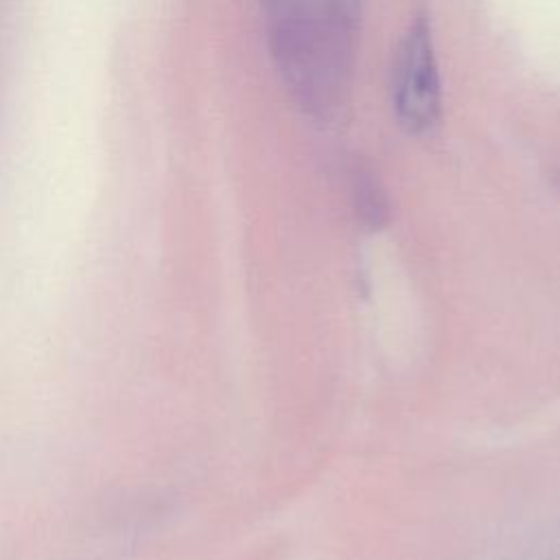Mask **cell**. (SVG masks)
Masks as SVG:
<instances>
[{
    "instance_id": "cell-1",
    "label": "cell",
    "mask_w": 560,
    "mask_h": 560,
    "mask_svg": "<svg viewBox=\"0 0 560 560\" xmlns=\"http://www.w3.org/2000/svg\"><path fill=\"white\" fill-rule=\"evenodd\" d=\"M276 70L313 118L343 105L357 46L359 0H262Z\"/></svg>"
},
{
    "instance_id": "cell-2",
    "label": "cell",
    "mask_w": 560,
    "mask_h": 560,
    "mask_svg": "<svg viewBox=\"0 0 560 560\" xmlns=\"http://www.w3.org/2000/svg\"><path fill=\"white\" fill-rule=\"evenodd\" d=\"M392 105L398 125L413 136L431 133L442 118V88L431 24L416 15L394 61Z\"/></svg>"
},
{
    "instance_id": "cell-3",
    "label": "cell",
    "mask_w": 560,
    "mask_h": 560,
    "mask_svg": "<svg viewBox=\"0 0 560 560\" xmlns=\"http://www.w3.org/2000/svg\"><path fill=\"white\" fill-rule=\"evenodd\" d=\"M350 203L354 217L368 230H381L389 219L385 188L368 164L354 162V166L350 168Z\"/></svg>"
}]
</instances>
